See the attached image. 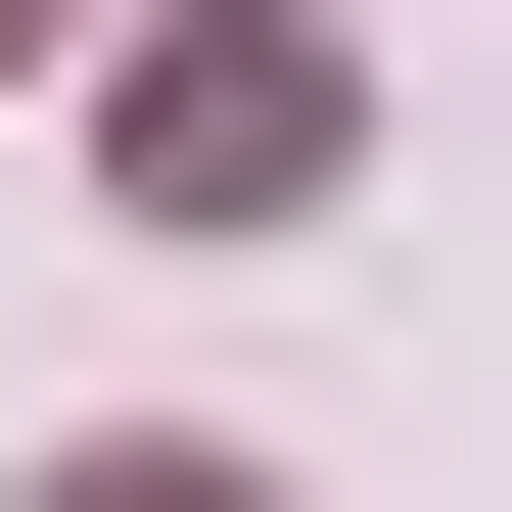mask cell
I'll return each instance as SVG.
<instances>
[{
    "mask_svg": "<svg viewBox=\"0 0 512 512\" xmlns=\"http://www.w3.org/2000/svg\"><path fill=\"white\" fill-rule=\"evenodd\" d=\"M326 187V47H280V0H233V47H140V233H280Z\"/></svg>",
    "mask_w": 512,
    "mask_h": 512,
    "instance_id": "obj_1",
    "label": "cell"
},
{
    "mask_svg": "<svg viewBox=\"0 0 512 512\" xmlns=\"http://www.w3.org/2000/svg\"><path fill=\"white\" fill-rule=\"evenodd\" d=\"M47 512H233V466H47Z\"/></svg>",
    "mask_w": 512,
    "mask_h": 512,
    "instance_id": "obj_2",
    "label": "cell"
},
{
    "mask_svg": "<svg viewBox=\"0 0 512 512\" xmlns=\"http://www.w3.org/2000/svg\"><path fill=\"white\" fill-rule=\"evenodd\" d=\"M0 47H47V0H0Z\"/></svg>",
    "mask_w": 512,
    "mask_h": 512,
    "instance_id": "obj_3",
    "label": "cell"
}]
</instances>
